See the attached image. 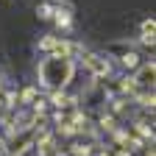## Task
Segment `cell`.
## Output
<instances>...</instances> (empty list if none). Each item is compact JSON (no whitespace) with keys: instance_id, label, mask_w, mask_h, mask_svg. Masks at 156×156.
I'll return each instance as SVG.
<instances>
[{"instance_id":"8992f818","label":"cell","mask_w":156,"mask_h":156,"mask_svg":"<svg viewBox=\"0 0 156 156\" xmlns=\"http://www.w3.org/2000/svg\"><path fill=\"white\" fill-rule=\"evenodd\" d=\"M0 92H3V75H0Z\"/></svg>"},{"instance_id":"277c9868","label":"cell","mask_w":156,"mask_h":156,"mask_svg":"<svg viewBox=\"0 0 156 156\" xmlns=\"http://www.w3.org/2000/svg\"><path fill=\"white\" fill-rule=\"evenodd\" d=\"M56 23L62 25V28H70V23H73V20H70V11H62V9H58L56 11Z\"/></svg>"},{"instance_id":"7a4b0ae2","label":"cell","mask_w":156,"mask_h":156,"mask_svg":"<svg viewBox=\"0 0 156 156\" xmlns=\"http://www.w3.org/2000/svg\"><path fill=\"white\" fill-rule=\"evenodd\" d=\"M134 81H136V87H140V89H153V62H151V64H142L140 75H136Z\"/></svg>"},{"instance_id":"5b68a950","label":"cell","mask_w":156,"mask_h":156,"mask_svg":"<svg viewBox=\"0 0 156 156\" xmlns=\"http://www.w3.org/2000/svg\"><path fill=\"white\" fill-rule=\"evenodd\" d=\"M50 14H53L50 6H42V9H39V17H42V20H50Z\"/></svg>"},{"instance_id":"6da1fadb","label":"cell","mask_w":156,"mask_h":156,"mask_svg":"<svg viewBox=\"0 0 156 156\" xmlns=\"http://www.w3.org/2000/svg\"><path fill=\"white\" fill-rule=\"evenodd\" d=\"M39 78H42V84L45 87H58V84H67L70 78H73V62H70V56H50L45 58L42 64H39Z\"/></svg>"},{"instance_id":"3957f363","label":"cell","mask_w":156,"mask_h":156,"mask_svg":"<svg viewBox=\"0 0 156 156\" xmlns=\"http://www.w3.org/2000/svg\"><path fill=\"white\" fill-rule=\"evenodd\" d=\"M136 64H140V56H136V53H123V67L134 70Z\"/></svg>"}]
</instances>
